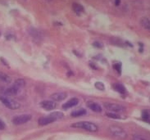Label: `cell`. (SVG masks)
<instances>
[{"label": "cell", "instance_id": "obj_3", "mask_svg": "<svg viewBox=\"0 0 150 140\" xmlns=\"http://www.w3.org/2000/svg\"><path fill=\"white\" fill-rule=\"evenodd\" d=\"M0 102L8 109L11 110H17L21 107L19 103H17L12 98H8V96H0Z\"/></svg>", "mask_w": 150, "mask_h": 140}, {"label": "cell", "instance_id": "obj_31", "mask_svg": "<svg viewBox=\"0 0 150 140\" xmlns=\"http://www.w3.org/2000/svg\"><path fill=\"white\" fill-rule=\"evenodd\" d=\"M47 1H49V2H50V1H53V0H47Z\"/></svg>", "mask_w": 150, "mask_h": 140}, {"label": "cell", "instance_id": "obj_7", "mask_svg": "<svg viewBox=\"0 0 150 140\" xmlns=\"http://www.w3.org/2000/svg\"><path fill=\"white\" fill-rule=\"evenodd\" d=\"M21 91V88L20 87H18L17 85L16 84H12V86H10V87H8V88H6L5 89V91H4V94L6 95V96H16Z\"/></svg>", "mask_w": 150, "mask_h": 140}, {"label": "cell", "instance_id": "obj_22", "mask_svg": "<svg viewBox=\"0 0 150 140\" xmlns=\"http://www.w3.org/2000/svg\"><path fill=\"white\" fill-rule=\"evenodd\" d=\"M14 84H16V85H17L18 87L22 88V87H24L25 85V81L23 79H17V80H15Z\"/></svg>", "mask_w": 150, "mask_h": 140}, {"label": "cell", "instance_id": "obj_23", "mask_svg": "<svg viewBox=\"0 0 150 140\" xmlns=\"http://www.w3.org/2000/svg\"><path fill=\"white\" fill-rule=\"evenodd\" d=\"M93 45L94 48H98V49H102V48H103V44H101L100 42H98V41H95V42H93Z\"/></svg>", "mask_w": 150, "mask_h": 140}, {"label": "cell", "instance_id": "obj_15", "mask_svg": "<svg viewBox=\"0 0 150 140\" xmlns=\"http://www.w3.org/2000/svg\"><path fill=\"white\" fill-rule=\"evenodd\" d=\"M72 9L73 11L77 14H81L82 12H85V8L81 5V4H78V3H73L72 4Z\"/></svg>", "mask_w": 150, "mask_h": 140}, {"label": "cell", "instance_id": "obj_21", "mask_svg": "<svg viewBox=\"0 0 150 140\" xmlns=\"http://www.w3.org/2000/svg\"><path fill=\"white\" fill-rule=\"evenodd\" d=\"M94 86H95V88H97V89H98V90H100V91H104V90H105V85H104L103 83H102L100 81L95 82Z\"/></svg>", "mask_w": 150, "mask_h": 140}, {"label": "cell", "instance_id": "obj_29", "mask_svg": "<svg viewBox=\"0 0 150 140\" xmlns=\"http://www.w3.org/2000/svg\"><path fill=\"white\" fill-rule=\"evenodd\" d=\"M67 76H68V77H70V76H74V73L72 71H67Z\"/></svg>", "mask_w": 150, "mask_h": 140}, {"label": "cell", "instance_id": "obj_17", "mask_svg": "<svg viewBox=\"0 0 150 140\" xmlns=\"http://www.w3.org/2000/svg\"><path fill=\"white\" fill-rule=\"evenodd\" d=\"M140 25L146 30H150V20L147 17H142L140 19Z\"/></svg>", "mask_w": 150, "mask_h": 140}, {"label": "cell", "instance_id": "obj_11", "mask_svg": "<svg viewBox=\"0 0 150 140\" xmlns=\"http://www.w3.org/2000/svg\"><path fill=\"white\" fill-rule=\"evenodd\" d=\"M28 33L29 35L31 36L33 39H35V40H42V38H43L42 33H41L39 30L34 28V27H30V28L28 29Z\"/></svg>", "mask_w": 150, "mask_h": 140}, {"label": "cell", "instance_id": "obj_12", "mask_svg": "<svg viewBox=\"0 0 150 140\" xmlns=\"http://www.w3.org/2000/svg\"><path fill=\"white\" fill-rule=\"evenodd\" d=\"M87 107L88 108H89L91 111H93V112H97V113H100L103 111V108L100 105L95 103V102H88L87 103Z\"/></svg>", "mask_w": 150, "mask_h": 140}, {"label": "cell", "instance_id": "obj_32", "mask_svg": "<svg viewBox=\"0 0 150 140\" xmlns=\"http://www.w3.org/2000/svg\"><path fill=\"white\" fill-rule=\"evenodd\" d=\"M0 35H1V32H0Z\"/></svg>", "mask_w": 150, "mask_h": 140}, {"label": "cell", "instance_id": "obj_18", "mask_svg": "<svg viewBox=\"0 0 150 140\" xmlns=\"http://www.w3.org/2000/svg\"><path fill=\"white\" fill-rule=\"evenodd\" d=\"M141 117L145 122H150V112L149 110H144L141 113Z\"/></svg>", "mask_w": 150, "mask_h": 140}, {"label": "cell", "instance_id": "obj_30", "mask_svg": "<svg viewBox=\"0 0 150 140\" xmlns=\"http://www.w3.org/2000/svg\"><path fill=\"white\" fill-rule=\"evenodd\" d=\"M113 2L116 6H119L120 4H121V0H113Z\"/></svg>", "mask_w": 150, "mask_h": 140}, {"label": "cell", "instance_id": "obj_9", "mask_svg": "<svg viewBox=\"0 0 150 140\" xmlns=\"http://www.w3.org/2000/svg\"><path fill=\"white\" fill-rule=\"evenodd\" d=\"M67 98V93L66 92H56L50 95V98L54 102H62Z\"/></svg>", "mask_w": 150, "mask_h": 140}, {"label": "cell", "instance_id": "obj_4", "mask_svg": "<svg viewBox=\"0 0 150 140\" xmlns=\"http://www.w3.org/2000/svg\"><path fill=\"white\" fill-rule=\"evenodd\" d=\"M109 132L113 137L117 138V139H124L127 136V134L124 130V129H122V127L117 126V125H112V126H110Z\"/></svg>", "mask_w": 150, "mask_h": 140}, {"label": "cell", "instance_id": "obj_28", "mask_svg": "<svg viewBox=\"0 0 150 140\" xmlns=\"http://www.w3.org/2000/svg\"><path fill=\"white\" fill-rule=\"evenodd\" d=\"M73 53L76 56L78 57H82V55H81V53L78 52V51H76V50H73Z\"/></svg>", "mask_w": 150, "mask_h": 140}, {"label": "cell", "instance_id": "obj_13", "mask_svg": "<svg viewBox=\"0 0 150 140\" xmlns=\"http://www.w3.org/2000/svg\"><path fill=\"white\" fill-rule=\"evenodd\" d=\"M112 88L116 92H117L120 94H126L127 90L126 88L125 87V85L122 83H115L112 84Z\"/></svg>", "mask_w": 150, "mask_h": 140}, {"label": "cell", "instance_id": "obj_16", "mask_svg": "<svg viewBox=\"0 0 150 140\" xmlns=\"http://www.w3.org/2000/svg\"><path fill=\"white\" fill-rule=\"evenodd\" d=\"M0 80L4 82V83H7V84H10L12 82L11 77L7 74H5L4 72L2 71H0Z\"/></svg>", "mask_w": 150, "mask_h": 140}, {"label": "cell", "instance_id": "obj_8", "mask_svg": "<svg viewBox=\"0 0 150 140\" xmlns=\"http://www.w3.org/2000/svg\"><path fill=\"white\" fill-rule=\"evenodd\" d=\"M40 107L46 111H53L56 108V103L53 100H44L40 102Z\"/></svg>", "mask_w": 150, "mask_h": 140}, {"label": "cell", "instance_id": "obj_14", "mask_svg": "<svg viewBox=\"0 0 150 140\" xmlns=\"http://www.w3.org/2000/svg\"><path fill=\"white\" fill-rule=\"evenodd\" d=\"M87 114V111L84 109V108H80V109H77V110H75L73 112L71 113V116L72 117H81V116H85Z\"/></svg>", "mask_w": 150, "mask_h": 140}, {"label": "cell", "instance_id": "obj_26", "mask_svg": "<svg viewBox=\"0 0 150 140\" xmlns=\"http://www.w3.org/2000/svg\"><path fill=\"white\" fill-rule=\"evenodd\" d=\"M89 66L91 68L93 69V70H98V67L97 66V65L95 64V63H93V62H89Z\"/></svg>", "mask_w": 150, "mask_h": 140}, {"label": "cell", "instance_id": "obj_24", "mask_svg": "<svg viewBox=\"0 0 150 140\" xmlns=\"http://www.w3.org/2000/svg\"><path fill=\"white\" fill-rule=\"evenodd\" d=\"M0 62H1V63L4 66H6L7 67H9V63H8V62L4 57H0Z\"/></svg>", "mask_w": 150, "mask_h": 140}, {"label": "cell", "instance_id": "obj_25", "mask_svg": "<svg viewBox=\"0 0 150 140\" xmlns=\"http://www.w3.org/2000/svg\"><path fill=\"white\" fill-rule=\"evenodd\" d=\"M5 128H6V124L4 123V120L0 119V130H4Z\"/></svg>", "mask_w": 150, "mask_h": 140}, {"label": "cell", "instance_id": "obj_20", "mask_svg": "<svg viewBox=\"0 0 150 140\" xmlns=\"http://www.w3.org/2000/svg\"><path fill=\"white\" fill-rule=\"evenodd\" d=\"M112 66H113V69L116 71L117 72L118 75H121L122 74V64L121 62H116V63H114L112 65Z\"/></svg>", "mask_w": 150, "mask_h": 140}, {"label": "cell", "instance_id": "obj_27", "mask_svg": "<svg viewBox=\"0 0 150 140\" xmlns=\"http://www.w3.org/2000/svg\"><path fill=\"white\" fill-rule=\"evenodd\" d=\"M133 139L134 140H145L143 137L139 136V135H134L133 136Z\"/></svg>", "mask_w": 150, "mask_h": 140}, {"label": "cell", "instance_id": "obj_5", "mask_svg": "<svg viewBox=\"0 0 150 140\" xmlns=\"http://www.w3.org/2000/svg\"><path fill=\"white\" fill-rule=\"evenodd\" d=\"M32 119V116L30 114H21L16 116L12 119V123L16 125H21V124H24L25 123L29 122L30 120Z\"/></svg>", "mask_w": 150, "mask_h": 140}, {"label": "cell", "instance_id": "obj_2", "mask_svg": "<svg viewBox=\"0 0 150 140\" xmlns=\"http://www.w3.org/2000/svg\"><path fill=\"white\" fill-rule=\"evenodd\" d=\"M71 127L85 129V130L89 131V132H97L98 130V127L97 124L91 122V121H86V120L76 122V123L71 124Z\"/></svg>", "mask_w": 150, "mask_h": 140}, {"label": "cell", "instance_id": "obj_6", "mask_svg": "<svg viewBox=\"0 0 150 140\" xmlns=\"http://www.w3.org/2000/svg\"><path fill=\"white\" fill-rule=\"evenodd\" d=\"M104 107L111 112H116V113L124 112L126 110V108L124 107L122 105L117 104V103H105Z\"/></svg>", "mask_w": 150, "mask_h": 140}, {"label": "cell", "instance_id": "obj_19", "mask_svg": "<svg viewBox=\"0 0 150 140\" xmlns=\"http://www.w3.org/2000/svg\"><path fill=\"white\" fill-rule=\"evenodd\" d=\"M106 116L108 117H109L111 119H116V120H120V119H122V116L121 115H119L118 113H116V112H107L106 113Z\"/></svg>", "mask_w": 150, "mask_h": 140}, {"label": "cell", "instance_id": "obj_10", "mask_svg": "<svg viewBox=\"0 0 150 140\" xmlns=\"http://www.w3.org/2000/svg\"><path fill=\"white\" fill-rule=\"evenodd\" d=\"M79 102H80L79 98H71L67 102H66L65 103H63L62 108L64 110H67V109H70V108L75 107L76 106L79 104Z\"/></svg>", "mask_w": 150, "mask_h": 140}, {"label": "cell", "instance_id": "obj_1", "mask_svg": "<svg viewBox=\"0 0 150 140\" xmlns=\"http://www.w3.org/2000/svg\"><path fill=\"white\" fill-rule=\"evenodd\" d=\"M63 117H64V114L62 112H53L48 116L40 117L38 120V124L40 126H45L49 124H52L57 120H61Z\"/></svg>", "mask_w": 150, "mask_h": 140}]
</instances>
